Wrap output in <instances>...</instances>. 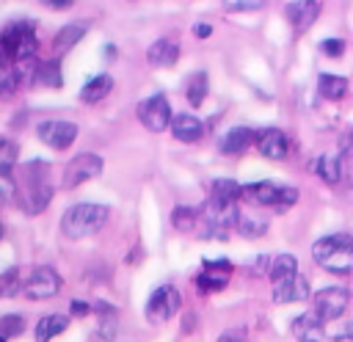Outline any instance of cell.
Masks as SVG:
<instances>
[{
	"mask_svg": "<svg viewBox=\"0 0 353 342\" xmlns=\"http://www.w3.org/2000/svg\"><path fill=\"white\" fill-rule=\"evenodd\" d=\"M88 312H91V306H88L85 301H72V314H74V317H85Z\"/></svg>",
	"mask_w": 353,
	"mask_h": 342,
	"instance_id": "cell-39",
	"label": "cell"
},
{
	"mask_svg": "<svg viewBox=\"0 0 353 342\" xmlns=\"http://www.w3.org/2000/svg\"><path fill=\"white\" fill-rule=\"evenodd\" d=\"M234 229H237L243 237H262V234L268 232V218H265V215H256V212H240Z\"/></svg>",
	"mask_w": 353,
	"mask_h": 342,
	"instance_id": "cell-24",
	"label": "cell"
},
{
	"mask_svg": "<svg viewBox=\"0 0 353 342\" xmlns=\"http://www.w3.org/2000/svg\"><path fill=\"white\" fill-rule=\"evenodd\" d=\"M58 290H61V276H58L52 268H47V265L36 268V270L25 279V287H22V292H25L30 301L52 298Z\"/></svg>",
	"mask_w": 353,
	"mask_h": 342,
	"instance_id": "cell-7",
	"label": "cell"
},
{
	"mask_svg": "<svg viewBox=\"0 0 353 342\" xmlns=\"http://www.w3.org/2000/svg\"><path fill=\"white\" fill-rule=\"evenodd\" d=\"M317 88H320V94H323L325 99H342V97L347 94V80L339 77V74L323 72V74L317 77Z\"/></svg>",
	"mask_w": 353,
	"mask_h": 342,
	"instance_id": "cell-25",
	"label": "cell"
},
{
	"mask_svg": "<svg viewBox=\"0 0 353 342\" xmlns=\"http://www.w3.org/2000/svg\"><path fill=\"white\" fill-rule=\"evenodd\" d=\"M22 328H25V320H22L19 314H6V317H0V336H6V339L19 336Z\"/></svg>",
	"mask_w": 353,
	"mask_h": 342,
	"instance_id": "cell-32",
	"label": "cell"
},
{
	"mask_svg": "<svg viewBox=\"0 0 353 342\" xmlns=\"http://www.w3.org/2000/svg\"><path fill=\"white\" fill-rule=\"evenodd\" d=\"M52 199L50 163L28 160L17 174V204L25 215H39Z\"/></svg>",
	"mask_w": 353,
	"mask_h": 342,
	"instance_id": "cell-1",
	"label": "cell"
},
{
	"mask_svg": "<svg viewBox=\"0 0 353 342\" xmlns=\"http://www.w3.org/2000/svg\"><path fill=\"white\" fill-rule=\"evenodd\" d=\"M229 11H256L265 6V0H223Z\"/></svg>",
	"mask_w": 353,
	"mask_h": 342,
	"instance_id": "cell-35",
	"label": "cell"
},
{
	"mask_svg": "<svg viewBox=\"0 0 353 342\" xmlns=\"http://www.w3.org/2000/svg\"><path fill=\"white\" fill-rule=\"evenodd\" d=\"M83 36H85V25H83V22H69L66 28H61V30L55 33V39H52V50H55V55L69 52Z\"/></svg>",
	"mask_w": 353,
	"mask_h": 342,
	"instance_id": "cell-19",
	"label": "cell"
},
{
	"mask_svg": "<svg viewBox=\"0 0 353 342\" xmlns=\"http://www.w3.org/2000/svg\"><path fill=\"white\" fill-rule=\"evenodd\" d=\"M41 6H47V8H55V11H63V8H69L74 0H39Z\"/></svg>",
	"mask_w": 353,
	"mask_h": 342,
	"instance_id": "cell-40",
	"label": "cell"
},
{
	"mask_svg": "<svg viewBox=\"0 0 353 342\" xmlns=\"http://www.w3.org/2000/svg\"><path fill=\"white\" fill-rule=\"evenodd\" d=\"M229 273H232V262L229 259H207L204 270L196 276L199 292H218V290H223L226 281H229Z\"/></svg>",
	"mask_w": 353,
	"mask_h": 342,
	"instance_id": "cell-10",
	"label": "cell"
},
{
	"mask_svg": "<svg viewBox=\"0 0 353 342\" xmlns=\"http://www.w3.org/2000/svg\"><path fill=\"white\" fill-rule=\"evenodd\" d=\"M207 91H210L207 74H204V72H199V74H193V77H190L185 97H188V102H190V105H201V102H204V97H207Z\"/></svg>",
	"mask_w": 353,
	"mask_h": 342,
	"instance_id": "cell-28",
	"label": "cell"
},
{
	"mask_svg": "<svg viewBox=\"0 0 353 342\" xmlns=\"http://www.w3.org/2000/svg\"><path fill=\"white\" fill-rule=\"evenodd\" d=\"M110 88H113V77L110 74H97L80 88V99L83 102H99L110 94Z\"/></svg>",
	"mask_w": 353,
	"mask_h": 342,
	"instance_id": "cell-21",
	"label": "cell"
},
{
	"mask_svg": "<svg viewBox=\"0 0 353 342\" xmlns=\"http://www.w3.org/2000/svg\"><path fill=\"white\" fill-rule=\"evenodd\" d=\"M210 33H212L210 25H204V22H201V25H193V36H196V39H207Z\"/></svg>",
	"mask_w": 353,
	"mask_h": 342,
	"instance_id": "cell-41",
	"label": "cell"
},
{
	"mask_svg": "<svg viewBox=\"0 0 353 342\" xmlns=\"http://www.w3.org/2000/svg\"><path fill=\"white\" fill-rule=\"evenodd\" d=\"M292 334H295L298 342H320L323 339V320L312 309V312H306V314L292 320Z\"/></svg>",
	"mask_w": 353,
	"mask_h": 342,
	"instance_id": "cell-16",
	"label": "cell"
},
{
	"mask_svg": "<svg viewBox=\"0 0 353 342\" xmlns=\"http://www.w3.org/2000/svg\"><path fill=\"white\" fill-rule=\"evenodd\" d=\"M314 174L328 182V185H336L342 179V168H339V157L336 154H323L317 163H314Z\"/></svg>",
	"mask_w": 353,
	"mask_h": 342,
	"instance_id": "cell-27",
	"label": "cell"
},
{
	"mask_svg": "<svg viewBox=\"0 0 353 342\" xmlns=\"http://www.w3.org/2000/svg\"><path fill=\"white\" fill-rule=\"evenodd\" d=\"M350 303V292L345 287H323L320 292H314V312L317 317L325 320H336Z\"/></svg>",
	"mask_w": 353,
	"mask_h": 342,
	"instance_id": "cell-8",
	"label": "cell"
},
{
	"mask_svg": "<svg viewBox=\"0 0 353 342\" xmlns=\"http://www.w3.org/2000/svg\"><path fill=\"white\" fill-rule=\"evenodd\" d=\"M39 138L50 146V149H66L74 143L77 138V124L74 121H61V119H50V121H41L39 124Z\"/></svg>",
	"mask_w": 353,
	"mask_h": 342,
	"instance_id": "cell-9",
	"label": "cell"
},
{
	"mask_svg": "<svg viewBox=\"0 0 353 342\" xmlns=\"http://www.w3.org/2000/svg\"><path fill=\"white\" fill-rule=\"evenodd\" d=\"M268 276H270L273 284H281V281L298 276V262H295V256H292V254H279V256H273Z\"/></svg>",
	"mask_w": 353,
	"mask_h": 342,
	"instance_id": "cell-22",
	"label": "cell"
},
{
	"mask_svg": "<svg viewBox=\"0 0 353 342\" xmlns=\"http://www.w3.org/2000/svg\"><path fill=\"white\" fill-rule=\"evenodd\" d=\"M312 259L328 273H353V237L350 234H325L314 240Z\"/></svg>",
	"mask_w": 353,
	"mask_h": 342,
	"instance_id": "cell-2",
	"label": "cell"
},
{
	"mask_svg": "<svg viewBox=\"0 0 353 342\" xmlns=\"http://www.w3.org/2000/svg\"><path fill=\"white\" fill-rule=\"evenodd\" d=\"M138 119L149 132H163L165 127H171V108L168 99L163 94H152L138 105Z\"/></svg>",
	"mask_w": 353,
	"mask_h": 342,
	"instance_id": "cell-4",
	"label": "cell"
},
{
	"mask_svg": "<svg viewBox=\"0 0 353 342\" xmlns=\"http://www.w3.org/2000/svg\"><path fill=\"white\" fill-rule=\"evenodd\" d=\"M36 83L47 86V88H61L63 83V74H61V63L52 58V61H41L36 66Z\"/></svg>",
	"mask_w": 353,
	"mask_h": 342,
	"instance_id": "cell-26",
	"label": "cell"
},
{
	"mask_svg": "<svg viewBox=\"0 0 353 342\" xmlns=\"http://www.w3.org/2000/svg\"><path fill=\"white\" fill-rule=\"evenodd\" d=\"M210 199L223 201V204H237V199H243V185H237L234 179H215Z\"/></svg>",
	"mask_w": 353,
	"mask_h": 342,
	"instance_id": "cell-23",
	"label": "cell"
},
{
	"mask_svg": "<svg viewBox=\"0 0 353 342\" xmlns=\"http://www.w3.org/2000/svg\"><path fill=\"white\" fill-rule=\"evenodd\" d=\"M171 132H174V138L182 141V143H196V141L204 135V124H201V119H196V116H190V113H179V116L171 121Z\"/></svg>",
	"mask_w": 353,
	"mask_h": 342,
	"instance_id": "cell-17",
	"label": "cell"
},
{
	"mask_svg": "<svg viewBox=\"0 0 353 342\" xmlns=\"http://www.w3.org/2000/svg\"><path fill=\"white\" fill-rule=\"evenodd\" d=\"M256 149L268 160H284L290 152V141L279 127H265L256 132Z\"/></svg>",
	"mask_w": 353,
	"mask_h": 342,
	"instance_id": "cell-12",
	"label": "cell"
},
{
	"mask_svg": "<svg viewBox=\"0 0 353 342\" xmlns=\"http://www.w3.org/2000/svg\"><path fill=\"white\" fill-rule=\"evenodd\" d=\"M270 256H256V262H254V268H251V273H256V276H262V273H270Z\"/></svg>",
	"mask_w": 353,
	"mask_h": 342,
	"instance_id": "cell-37",
	"label": "cell"
},
{
	"mask_svg": "<svg viewBox=\"0 0 353 342\" xmlns=\"http://www.w3.org/2000/svg\"><path fill=\"white\" fill-rule=\"evenodd\" d=\"M108 215H110V210L102 207V204H91V201L74 204V207H69V210L63 212L61 229H63V234H66L69 240H83V237H88V234H97V232L105 226Z\"/></svg>",
	"mask_w": 353,
	"mask_h": 342,
	"instance_id": "cell-3",
	"label": "cell"
},
{
	"mask_svg": "<svg viewBox=\"0 0 353 342\" xmlns=\"http://www.w3.org/2000/svg\"><path fill=\"white\" fill-rule=\"evenodd\" d=\"M320 50H323L328 58H342V52H345V41H342V39H325V41L320 44Z\"/></svg>",
	"mask_w": 353,
	"mask_h": 342,
	"instance_id": "cell-36",
	"label": "cell"
},
{
	"mask_svg": "<svg viewBox=\"0 0 353 342\" xmlns=\"http://www.w3.org/2000/svg\"><path fill=\"white\" fill-rule=\"evenodd\" d=\"M14 163H17V146L11 141L0 138V174H11Z\"/></svg>",
	"mask_w": 353,
	"mask_h": 342,
	"instance_id": "cell-33",
	"label": "cell"
},
{
	"mask_svg": "<svg viewBox=\"0 0 353 342\" xmlns=\"http://www.w3.org/2000/svg\"><path fill=\"white\" fill-rule=\"evenodd\" d=\"M309 298V281L298 273L281 284H273V301L276 303H295V301H306Z\"/></svg>",
	"mask_w": 353,
	"mask_h": 342,
	"instance_id": "cell-13",
	"label": "cell"
},
{
	"mask_svg": "<svg viewBox=\"0 0 353 342\" xmlns=\"http://www.w3.org/2000/svg\"><path fill=\"white\" fill-rule=\"evenodd\" d=\"M218 342H248V339H245L243 331H226V334L218 336Z\"/></svg>",
	"mask_w": 353,
	"mask_h": 342,
	"instance_id": "cell-38",
	"label": "cell"
},
{
	"mask_svg": "<svg viewBox=\"0 0 353 342\" xmlns=\"http://www.w3.org/2000/svg\"><path fill=\"white\" fill-rule=\"evenodd\" d=\"M171 223H174L179 232H190V229L199 226V212H196L193 207H174Z\"/></svg>",
	"mask_w": 353,
	"mask_h": 342,
	"instance_id": "cell-29",
	"label": "cell"
},
{
	"mask_svg": "<svg viewBox=\"0 0 353 342\" xmlns=\"http://www.w3.org/2000/svg\"><path fill=\"white\" fill-rule=\"evenodd\" d=\"M66 325H69V317L66 314H44L36 323V342H50L52 336L63 334Z\"/></svg>",
	"mask_w": 353,
	"mask_h": 342,
	"instance_id": "cell-20",
	"label": "cell"
},
{
	"mask_svg": "<svg viewBox=\"0 0 353 342\" xmlns=\"http://www.w3.org/2000/svg\"><path fill=\"white\" fill-rule=\"evenodd\" d=\"M179 306H182V298H179L176 287L163 284V287H157V290L149 295L146 317H149L152 323H165V320H171V317L179 312Z\"/></svg>",
	"mask_w": 353,
	"mask_h": 342,
	"instance_id": "cell-5",
	"label": "cell"
},
{
	"mask_svg": "<svg viewBox=\"0 0 353 342\" xmlns=\"http://www.w3.org/2000/svg\"><path fill=\"white\" fill-rule=\"evenodd\" d=\"M284 17L295 33H306L314 25V19L320 17V3L317 0H292L284 6Z\"/></svg>",
	"mask_w": 353,
	"mask_h": 342,
	"instance_id": "cell-11",
	"label": "cell"
},
{
	"mask_svg": "<svg viewBox=\"0 0 353 342\" xmlns=\"http://www.w3.org/2000/svg\"><path fill=\"white\" fill-rule=\"evenodd\" d=\"M116 334V312L108 303H99V336L110 339Z\"/></svg>",
	"mask_w": 353,
	"mask_h": 342,
	"instance_id": "cell-31",
	"label": "cell"
},
{
	"mask_svg": "<svg viewBox=\"0 0 353 342\" xmlns=\"http://www.w3.org/2000/svg\"><path fill=\"white\" fill-rule=\"evenodd\" d=\"M251 143H256V132H254L251 127H232V130L221 138L218 149H221L223 154H240V152H245Z\"/></svg>",
	"mask_w": 353,
	"mask_h": 342,
	"instance_id": "cell-15",
	"label": "cell"
},
{
	"mask_svg": "<svg viewBox=\"0 0 353 342\" xmlns=\"http://www.w3.org/2000/svg\"><path fill=\"white\" fill-rule=\"evenodd\" d=\"M0 237H3V226H0Z\"/></svg>",
	"mask_w": 353,
	"mask_h": 342,
	"instance_id": "cell-44",
	"label": "cell"
},
{
	"mask_svg": "<svg viewBox=\"0 0 353 342\" xmlns=\"http://www.w3.org/2000/svg\"><path fill=\"white\" fill-rule=\"evenodd\" d=\"M0 342H6V336H0Z\"/></svg>",
	"mask_w": 353,
	"mask_h": 342,
	"instance_id": "cell-43",
	"label": "cell"
},
{
	"mask_svg": "<svg viewBox=\"0 0 353 342\" xmlns=\"http://www.w3.org/2000/svg\"><path fill=\"white\" fill-rule=\"evenodd\" d=\"M22 287H25V284H22L19 268H8V270H3V273H0V295H3V298L17 295Z\"/></svg>",
	"mask_w": 353,
	"mask_h": 342,
	"instance_id": "cell-30",
	"label": "cell"
},
{
	"mask_svg": "<svg viewBox=\"0 0 353 342\" xmlns=\"http://www.w3.org/2000/svg\"><path fill=\"white\" fill-rule=\"evenodd\" d=\"M102 174V157L99 154H91V152H83L77 157H72L66 163V171H63V188H77L94 177Z\"/></svg>",
	"mask_w": 353,
	"mask_h": 342,
	"instance_id": "cell-6",
	"label": "cell"
},
{
	"mask_svg": "<svg viewBox=\"0 0 353 342\" xmlns=\"http://www.w3.org/2000/svg\"><path fill=\"white\" fill-rule=\"evenodd\" d=\"M298 201V190L295 188H290V185H281V190H279V199H276V207L273 210H279V212H284L287 207H292Z\"/></svg>",
	"mask_w": 353,
	"mask_h": 342,
	"instance_id": "cell-34",
	"label": "cell"
},
{
	"mask_svg": "<svg viewBox=\"0 0 353 342\" xmlns=\"http://www.w3.org/2000/svg\"><path fill=\"white\" fill-rule=\"evenodd\" d=\"M179 58V44L174 39H157L149 50H146V61L152 66H160V69H168L174 66Z\"/></svg>",
	"mask_w": 353,
	"mask_h": 342,
	"instance_id": "cell-14",
	"label": "cell"
},
{
	"mask_svg": "<svg viewBox=\"0 0 353 342\" xmlns=\"http://www.w3.org/2000/svg\"><path fill=\"white\" fill-rule=\"evenodd\" d=\"M336 342H353V336H339Z\"/></svg>",
	"mask_w": 353,
	"mask_h": 342,
	"instance_id": "cell-42",
	"label": "cell"
},
{
	"mask_svg": "<svg viewBox=\"0 0 353 342\" xmlns=\"http://www.w3.org/2000/svg\"><path fill=\"white\" fill-rule=\"evenodd\" d=\"M279 190H281V185L268 182V179H262V182H251V185H243V196H245V199H251L254 204H265V207H276Z\"/></svg>",
	"mask_w": 353,
	"mask_h": 342,
	"instance_id": "cell-18",
	"label": "cell"
}]
</instances>
